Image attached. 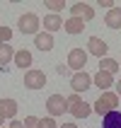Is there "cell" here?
Wrapping results in <instances>:
<instances>
[{
  "label": "cell",
  "mask_w": 121,
  "mask_h": 128,
  "mask_svg": "<svg viewBox=\"0 0 121 128\" xmlns=\"http://www.w3.org/2000/svg\"><path fill=\"white\" fill-rule=\"evenodd\" d=\"M116 106H119V94H114V92H104L99 99L94 102L92 111H97L99 116H107L109 111H116Z\"/></svg>",
  "instance_id": "6da1fadb"
},
{
  "label": "cell",
  "mask_w": 121,
  "mask_h": 128,
  "mask_svg": "<svg viewBox=\"0 0 121 128\" xmlns=\"http://www.w3.org/2000/svg\"><path fill=\"white\" fill-rule=\"evenodd\" d=\"M46 111H49L51 118L63 116L68 111V97H63V94H51L49 99H46Z\"/></svg>",
  "instance_id": "7a4b0ae2"
},
{
  "label": "cell",
  "mask_w": 121,
  "mask_h": 128,
  "mask_svg": "<svg viewBox=\"0 0 121 128\" xmlns=\"http://www.w3.org/2000/svg\"><path fill=\"white\" fill-rule=\"evenodd\" d=\"M68 111H70L75 118H85V116L92 114V106H90L87 102H82V97L70 94V97H68Z\"/></svg>",
  "instance_id": "3957f363"
},
{
  "label": "cell",
  "mask_w": 121,
  "mask_h": 128,
  "mask_svg": "<svg viewBox=\"0 0 121 128\" xmlns=\"http://www.w3.org/2000/svg\"><path fill=\"white\" fill-rule=\"evenodd\" d=\"M39 24H41V20L34 12H24L20 17V22H17V27H20L22 34H34V36L39 34Z\"/></svg>",
  "instance_id": "277c9868"
},
{
  "label": "cell",
  "mask_w": 121,
  "mask_h": 128,
  "mask_svg": "<svg viewBox=\"0 0 121 128\" xmlns=\"http://www.w3.org/2000/svg\"><path fill=\"white\" fill-rule=\"evenodd\" d=\"M24 87H27V90H41V87H46V75H44V70H27V75H24Z\"/></svg>",
  "instance_id": "5b68a950"
},
{
  "label": "cell",
  "mask_w": 121,
  "mask_h": 128,
  "mask_svg": "<svg viewBox=\"0 0 121 128\" xmlns=\"http://www.w3.org/2000/svg\"><path fill=\"white\" fill-rule=\"evenodd\" d=\"M85 63H87V51L82 48H73L70 53H68V68H73V70H85Z\"/></svg>",
  "instance_id": "8992f818"
},
{
  "label": "cell",
  "mask_w": 121,
  "mask_h": 128,
  "mask_svg": "<svg viewBox=\"0 0 121 128\" xmlns=\"http://www.w3.org/2000/svg\"><path fill=\"white\" fill-rule=\"evenodd\" d=\"M92 85V75H87L85 70H80V72H75L70 78V87H73V92L75 94H80V92H85L87 87Z\"/></svg>",
  "instance_id": "52a82bcc"
},
{
  "label": "cell",
  "mask_w": 121,
  "mask_h": 128,
  "mask_svg": "<svg viewBox=\"0 0 121 128\" xmlns=\"http://www.w3.org/2000/svg\"><path fill=\"white\" fill-rule=\"evenodd\" d=\"M107 51H109L107 41H102L99 36H92V39L87 41V53H92V56H97V58H104V56H107Z\"/></svg>",
  "instance_id": "ba28073f"
},
{
  "label": "cell",
  "mask_w": 121,
  "mask_h": 128,
  "mask_svg": "<svg viewBox=\"0 0 121 128\" xmlns=\"http://www.w3.org/2000/svg\"><path fill=\"white\" fill-rule=\"evenodd\" d=\"M70 12H73V17L87 22V20H92V17H94V7L87 5V2H75V5L70 7Z\"/></svg>",
  "instance_id": "9c48e42d"
},
{
  "label": "cell",
  "mask_w": 121,
  "mask_h": 128,
  "mask_svg": "<svg viewBox=\"0 0 121 128\" xmlns=\"http://www.w3.org/2000/svg\"><path fill=\"white\" fill-rule=\"evenodd\" d=\"M0 116H3V118H15V116H17V102L3 97V99H0Z\"/></svg>",
  "instance_id": "30bf717a"
},
{
  "label": "cell",
  "mask_w": 121,
  "mask_h": 128,
  "mask_svg": "<svg viewBox=\"0 0 121 128\" xmlns=\"http://www.w3.org/2000/svg\"><path fill=\"white\" fill-rule=\"evenodd\" d=\"M92 82H94L97 87H99V90H109L111 85H116L114 75H109V72H102V70H99V72H97V75L92 78Z\"/></svg>",
  "instance_id": "8fae6325"
},
{
  "label": "cell",
  "mask_w": 121,
  "mask_h": 128,
  "mask_svg": "<svg viewBox=\"0 0 121 128\" xmlns=\"http://www.w3.org/2000/svg\"><path fill=\"white\" fill-rule=\"evenodd\" d=\"M34 44H36V48H41V51H51L53 48V36L49 32H39L34 36Z\"/></svg>",
  "instance_id": "7c38bea8"
},
{
  "label": "cell",
  "mask_w": 121,
  "mask_h": 128,
  "mask_svg": "<svg viewBox=\"0 0 121 128\" xmlns=\"http://www.w3.org/2000/svg\"><path fill=\"white\" fill-rule=\"evenodd\" d=\"M104 22L109 29H121V7H111L104 17Z\"/></svg>",
  "instance_id": "4fadbf2b"
},
{
  "label": "cell",
  "mask_w": 121,
  "mask_h": 128,
  "mask_svg": "<svg viewBox=\"0 0 121 128\" xmlns=\"http://www.w3.org/2000/svg\"><path fill=\"white\" fill-rule=\"evenodd\" d=\"M63 27V20H61V17H58V14H46V17H44V29H46V32H58V29Z\"/></svg>",
  "instance_id": "5bb4252c"
},
{
  "label": "cell",
  "mask_w": 121,
  "mask_h": 128,
  "mask_svg": "<svg viewBox=\"0 0 121 128\" xmlns=\"http://www.w3.org/2000/svg\"><path fill=\"white\" fill-rule=\"evenodd\" d=\"M32 60H34V58H32V53H29L27 48H20L15 53V65H17V68H29Z\"/></svg>",
  "instance_id": "9a60e30c"
},
{
  "label": "cell",
  "mask_w": 121,
  "mask_h": 128,
  "mask_svg": "<svg viewBox=\"0 0 121 128\" xmlns=\"http://www.w3.org/2000/svg\"><path fill=\"white\" fill-rule=\"evenodd\" d=\"M15 53H17V51H15L10 44H0V65L5 68L10 60H15Z\"/></svg>",
  "instance_id": "2e32d148"
},
{
  "label": "cell",
  "mask_w": 121,
  "mask_h": 128,
  "mask_svg": "<svg viewBox=\"0 0 121 128\" xmlns=\"http://www.w3.org/2000/svg\"><path fill=\"white\" fill-rule=\"evenodd\" d=\"M63 27H65V32H68V34H80V32L85 29V22L78 20V17H70V20H65Z\"/></svg>",
  "instance_id": "e0dca14e"
},
{
  "label": "cell",
  "mask_w": 121,
  "mask_h": 128,
  "mask_svg": "<svg viewBox=\"0 0 121 128\" xmlns=\"http://www.w3.org/2000/svg\"><path fill=\"white\" fill-rule=\"evenodd\" d=\"M102 126L104 128H121V114L119 111H109V114L102 118Z\"/></svg>",
  "instance_id": "ac0fdd59"
},
{
  "label": "cell",
  "mask_w": 121,
  "mask_h": 128,
  "mask_svg": "<svg viewBox=\"0 0 121 128\" xmlns=\"http://www.w3.org/2000/svg\"><path fill=\"white\" fill-rule=\"evenodd\" d=\"M99 70H102V72H109V75H114V72L119 70V63H116L114 58H107V56H104V58H99Z\"/></svg>",
  "instance_id": "d6986e66"
},
{
  "label": "cell",
  "mask_w": 121,
  "mask_h": 128,
  "mask_svg": "<svg viewBox=\"0 0 121 128\" xmlns=\"http://www.w3.org/2000/svg\"><path fill=\"white\" fill-rule=\"evenodd\" d=\"M46 7L56 14V12H61V10L65 7V2H63V0H46Z\"/></svg>",
  "instance_id": "ffe728a7"
},
{
  "label": "cell",
  "mask_w": 121,
  "mask_h": 128,
  "mask_svg": "<svg viewBox=\"0 0 121 128\" xmlns=\"http://www.w3.org/2000/svg\"><path fill=\"white\" fill-rule=\"evenodd\" d=\"M10 39H12V29L0 27V44H10Z\"/></svg>",
  "instance_id": "44dd1931"
},
{
  "label": "cell",
  "mask_w": 121,
  "mask_h": 128,
  "mask_svg": "<svg viewBox=\"0 0 121 128\" xmlns=\"http://www.w3.org/2000/svg\"><path fill=\"white\" fill-rule=\"evenodd\" d=\"M39 128H58V126H56V118H51V116L39 118Z\"/></svg>",
  "instance_id": "7402d4cb"
},
{
  "label": "cell",
  "mask_w": 121,
  "mask_h": 128,
  "mask_svg": "<svg viewBox=\"0 0 121 128\" xmlns=\"http://www.w3.org/2000/svg\"><path fill=\"white\" fill-rule=\"evenodd\" d=\"M24 128H39V118L36 116H27L24 118Z\"/></svg>",
  "instance_id": "603a6c76"
},
{
  "label": "cell",
  "mask_w": 121,
  "mask_h": 128,
  "mask_svg": "<svg viewBox=\"0 0 121 128\" xmlns=\"http://www.w3.org/2000/svg\"><path fill=\"white\" fill-rule=\"evenodd\" d=\"M7 128H24V123H22V121H17V118H12V123H10Z\"/></svg>",
  "instance_id": "cb8c5ba5"
},
{
  "label": "cell",
  "mask_w": 121,
  "mask_h": 128,
  "mask_svg": "<svg viewBox=\"0 0 121 128\" xmlns=\"http://www.w3.org/2000/svg\"><path fill=\"white\" fill-rule=\"evenodd\" d=\"M99 5L107 7V10H111V7H114V2H111V0H99Z\"/></svg>",
  "instance_id": "d4e9b609"
},
{
  "label": "cell",
  "mask_w": 121,
  "mask_h": 128,
  "mask_svg": "<svg viewBox=\"0 0 121 128\" xmlns=\"http://www.w3.org/2000/svg\"><path fill=\"white\" fill-rule=\"evenodd\" d=\"M56 70H58V72H61V75H65V72H68V65H58Z\"/></svg>",
  "instance_id": "484cf974"
},
{
  "label": "cell",
  "mask_w": 121,
  "mask_h": 128,
  "mask_svg": "<svg viewBox=\"0 0 121 128\" xmlns=\"http://www.w3.org/2000/svg\"><path fill=\"white\" fill-rule=\"evenodd\" d=\"M116 94L121 97V80H116Z\"/></svg>",
  "instance_id": "4316f807"
},
{
  "label": "cell",
  "mask_w": 121,
  "mask_h": 128,
  "mask_svg": "<svg viewBox=\"0 0 121 128\" xmlns=\"http://www.w3.org/2000/svg\"><path fill=\"white\" fill-rule=\"evenodd\" d=\"M58 128H78L75 123H63V126H58Z\"/></svg>",
  "instance_id": "83f0119b"
},
{
  "label": "cell",
  "mask_w": 121,
  "mask_h": 128,
  "mask_svg": "<svg viewBox=\"0 0 121 128\" xmlns=\"http://www.w3.org/2000/svg\"><path fill=\"white\" fill-rule=\"evenodd\" d=\"M3 121H5V118H3V116H0V126H3Z\"/></svg>",
  "instance_id": "f1b7e54d"
},
{
  "label": "cell",
  "mask_w": 121,
  "mask_h": 128,
  "mask_svg": "<svg viewBox=\"0 0 121 128\" xmlns=\"http://www.w3.org/2000/svg\"><path fill=\"white\" fill-rule=\"evenodd\" d=\"M0 128H5V126H0Z\"/></svg>",
  "instance_id": "f546056e"
}]
</instances>
